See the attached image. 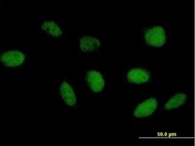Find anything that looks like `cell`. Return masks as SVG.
Returning a JSON list of instances; mask_svg holds the SVG:
<instances>
[{
  "label": "cell",
  "instance_id": "cell-2",
  "mask_svg": "<svg viewBox=\"0 0 195 146\" xmlns=\"http://www.w3.org/2000/svg\"><path fill=\"white\" fill-rule=\"evenodd\" d=\"M25 56L18 50H10L3 53L0 61L6 66L15 67L21 64L25 60Z\"/></svg>",
  "mask_w": 195,
  "mask_h": 146
},
{
  "label": "cell",
  "instance_id": "cell-3",
  "mask_svg": "<svg viewBox=\"0 0 195 146\" xmlns=\"http://www.w3.org/2000/svg\"><path fill=\"white\" fill-rule=\"evenodd\" d=\"M157 105L158 102L156 99L152 98L147 99L138 106L134 111V115L139 118L148 116L154 113Z\"/></svg>",
  "mask_w": 195,
  "mask_h": 146
},
{
  "label": "cell",
  "instance_id": "cell-1",
  "mask_svg": "<svg viewBox=\"0 0 195 146\" xmlns=\"http://www.w3.org/2000/svg\"><path fill=\"white\" fill-rule=\"evenodd\" d=\"M145 38L148 44L157 47H161L166 41L165 30L161 27H154L147 31Z\"/></svg>",
  "mask_w": 195,
  "mask_h": 146
},
{
  "label": "cell",
  "instance_id": "cell-9",
  "mask_svg": "<svg viewBox=\"0 0 195 146\" xmlns=\"http://www.w3.org/2000/svg\"><path fill=\"white\" fill-rule=\"evenodd\" d=\"M41 28L47 33L54 36H60L62 34V32L57 24L53 21L44 23Z\"/></svg>",
  "mask_w": 195,
  "mask_h": 146
},
{
  "label": "cell",
  "instance_id": "cell-8",
  "mask_svg": "<svg viewBox=\"0 0 195 146\" xmlns=\"http://www.w3.org/2000/svg\"><path fill=\"white\" fill-rule=\"evenodd\" d=\"M187 100V96L183 93H178L173 96L164 105V108L170 110L176 108L184 103Z\"/></svg>",
  "mask_w": 195,
  "mask_h": 146
},
{
  "label": "cell",
  "instance_id": "cell-6",
  "mask_svg": "<svg viewBox=\"0 0 195 146\" xmlns=\"http://www.w3.org/2000/svg\"><path fill=\"white\" fill-rule=\"evenodd\" d=\"M60 93L64 102L70 106L74 105L76 102L74 92L70 85L65 82L62 84L60 87Z\"/></svg>",
  "mask_w": 195,
  "mask_h": 146
},
{
  "label": "cell",
  "instance_id": "cell-5",
  "mask_svg": "<svg viewBox=\"0 0 195 146\" xmlns=\"http://www.w3.org/2000/svg\"><path fill=\"white\" fill-rule=\"evenodd\" d=\"M127 78L129 82L140 84L148 82L150 76L148 72L146 70L137 68L130 70L127 74Z\"/></svg>",
  "mask_w": 195,
  "mask_h": 146
},
{
  "label": "cell",
  "instance_id": "cell-7",
  "mask_svg": "<svg viewBox=\"0 0 195 146\" xmlns=\"http://www.w3.org/2000/svg\"><path fill=\"white\" fill-rule=\"evenodd\" d=\"M100 44L98 39L91 36H85L80 40V48L84 52H89L97 50Z\"/></svg>",
  "mask_w": 195,
  "mask_h": 146
},
{
  "label": "cell",
  "instance_id": "cell-4",
  "mask_svg": "<svg viewBox=\"0 0 195 146\" xmlns=\"http://www.w3.org/2000/svg\"><path fill=\"white\" fill-rule=\"evenodd\" d=\"M87 79L90 88L93 92H98L102 90L104 85V81L99 72L94 70L88 71Z\"/></svg>",
  "mask_w": 195,
  "mask_h": 146
}]
</instances>
